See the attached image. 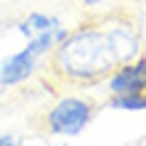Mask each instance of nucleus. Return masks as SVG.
<instances>
[{"mask_svg":"<svg viewBox=\"0 0 146 146\" xmlns=\"http://www.w3.org/2000/svg\"><path fill=\"white\" fill-rule=\"evenodd\" d=\"M0 146H21V141L13 133H0Z\"/></svg>","mask_w":146,"mask_h":146,"instance_id":"7","label":"nucleus"},{"mask_svg":"<svg viewBox=\"0 0 146 146\" xmlns=\"http://www.w3.org/2000/svg\"><path fill=\"white\" fill-rule=\"evenodd\" d=\"M53 48H56V37H53V29H50V32H42V35H35L19 53L3 58L0 61V88H16V85L29 82L40 72V61Z\"/></svg>","mask_w":146,"mask_h":146,"instance_id":"2","label":"nucleus"},{"mask_svg":"<svg viewBox=\"0 0 146 146\" xmlns=\"http://www.w3.org/2000/svg\"><path fill=\"white\" fill-rule=\"evenodd\" d=\"M61 19L58 16H45V13H29L27 19L19 21V32L21 35H27V40H32L35 35H42V32H50L56 29Z\"/></svg>","mask_w":146,"mask_h":146,"instance_id":"5","label":"nucleus"},{"mask_svg":"<svg viewBox=\"0 0 146 146\" xmlns=\"http://www.w3.org/2000/svg\"><path fill=\"white\" fill-rule=\"evenodd\" d=\"M138 53L141 40L133 24L114 16L69 29V35L48 53V72L61 82L93 85L109 77L117 66L133 61Z\"/></svg>","mask_w":146,"mask_h":146,"instance_id":"1","label":"nucleus"},{"mask_svg":"<svg viewBox=\"0 0 146 146\" xmlns=\"http://www.w3.org/2000/svg\"><path fill=\"white\" fill-rule=\"evenodd\" d=\"M82 3H85V5L90 8V5H98V3H106V0H82Z\"/></svg>","mask_w":146,"mask_h":146,"instance_id":"8","label":"nucleus"},{"mask_svg":"<svg viewBox=\"0 0 146 146\" xmlns=\"http://www.w3.org/2000/svg\"><path fill=\"white\" fill-rule=\"evenodd\" d=\"M106 90L111 96L146 93V53H138L133 61L117 66V69L106 77Z\"/></svg>","mask_w":146,"mask_h":146,"instance_id":"4","label":"nucleus"},{"mask_svg":"<svg viewBox=\"0 0 146 146\" xmlns=\"http://www.w3.org/2000/svg\"><path fill=\"white\" fill-rule=\"evenodd\" d=\"M93 114H96L93 101L82 98V96H64L45 111V130L50 135L74 138L90 125Z\"/></svg>","mask_w":146,"mask_h":146,"instance_id":"3","label":"nucleus"},{"mask_svg":"<svg viewBox=\"0 0 146 146\" xmlns=\"http://www.w3.org/2000/svg\"><path fill=\"white\" fill-rule=\"evenodd\" d=\"M109 109L119 111H146V93H125V96H111Z\"/></svg>","mask_w":146,"mask_h":146,"instance_id":"6","label":"nucleus"}]
</instances>
